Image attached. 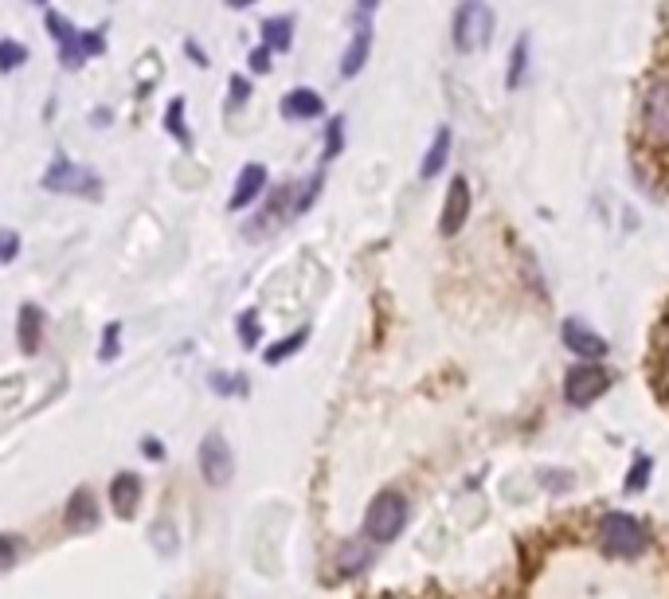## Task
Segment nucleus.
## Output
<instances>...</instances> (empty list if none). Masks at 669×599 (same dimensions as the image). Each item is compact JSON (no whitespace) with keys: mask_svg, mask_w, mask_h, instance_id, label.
<instances>
[{"mask_svg":"<svg viewBox=\"0 0 669 599\" xmlns=\"http://www.w3.org/2000/svg\"><path fill=\"white\" fill-rule=\"evenodd\" d=\"M372 564V553H368V545L364 541H349V545H341V553H337V568H341V576H357Z\"/></svg>","mask_w":669,"mask_h":599,"instance_id":"23","label":"nucleus"},{"mask_svg":"<svg viewBox=\"0 0 669 599\" xmlns=\"http://www.w3.org/2000/svg\"><path fill=\"white\" fill-rule=\"evenodd\" d=\"M28 63V47L20 40H0V71H20Z\"/></svg>","mask_w":669,"mask_h":599,"instance_id":"29","label":"nucleus"},{"mask_svg":"<svg viewBox=\"0 0 669 599\" xmlns=\"http://www.w3.org/2000/svg\"><path fill=\"white\" fill-rule=\"evenodd\" d=\"M368 51H372V24H357V32H353V44L345 47V55H341V75L345 79H353L364 71V63H368Z\"/></svg>","mask_w":669,"mask_h":599,"instance_id":"17","label":"nucleus"},{"mask_svg":"<svg viewBox=\"0 0 669 599\" xmlns=\"http://www.w3.org/2000/svg\"><path fill=\"white\" fill-rule=\"evenodd\" d=\"M607 388H611V369H603L599 361H580L576 369H568V376H564V396H568L572 408L595 404Z\"/></svg>","mask_w":669,"mask_h":599,"instance_id":"6","label":"nucleus"},{"mask_svg":"<svg viewBox=\"0 0 669 599\" xmlns=\"http://www.w3.org/2000/svg\"><path fill=\"white\" fill-rule=\"evenodd\" d=\"M20 556H24V537H16V533H0V572L16 568Z\"/></svg>","mask_w":669,"mask_h":599,"instance_id":"30","label":"nucleus"},{"mask_svg":"<svg viewBox=\"0 0 669 599\" xmlns=\"http://www.w3.org/2000/svg\"><path fill=\"white\" fill-rule=\"evenodd\" d=\"M165 130L173 134V141H180L184 149H192L196 138H192V130H188V122H184V98H169V106H165Z\"/></svg>","mask_w":669,"mask_h":599,"instance_id":"21","label":"nucleus"},{"mask_svg":"<svg viewBox=\"0 0 669 599\" xmlns=\"http://www.w3.org/2000/svg\"><path fill=\"white\" fill-rule=\"evenodd\" d=\"M407 525V498L400 490H380L364 509V541L372 545H392Z\"/></svg>","mask_w":669,"mask_h":599,"instance_id":"1","label":"nucleus"},{"mask_svg":"<svg viewBox=\"0 0 669 599\" xmlns=\"http://www.w3.org/2000/svg\"><path fill=\"white\" fill-rule=\"evenodd\" d=\"M263 192H267V165L247 161V165L239 169V177H235V192H231L227 208H231V212H243V208H251Z\"/></svg>","mask_w":669,"mask_h":599,"instance_id":"14","label":"nucleus"},{"mask_svg":"<svg viewBox=\"0 0 669 599\" xmlns=\"http://www.w3.org/2000/svg\"><path fill=\"white\" fill-rule=\"evenodd\" d=\"M184 51H188V59H192L196 67H208V55H204V47L196 44V40H184Z\"/></svg>","mask_w":669,"mask_h":599,"instance_id":"39","label":"nucleus"},{"mask_svg":"<svg viewBox=\"0 0 669 599\" xmlns=\"http://www.w3.org/2000/svg\"><path fill=\"white\" fill-rule=\"evenodd\" d=\"M341 149H345V118L337 114V118H329V126H325V161L341 157Z\"/></svg>","mask_w":669,"mask_h":599,"instance_id":"31","label":"nucleus"},{"mask_svg":"<svg viewBox=\"0 0 669 599\" xmlns=\"http://www.w3.org/2000/svg\"><path fill=\"white\" fill-rule=\"evenodd\" d=\"M259 32H263L267 51H290V44H294V20L290 16H267L259 24Z\"/></svg>","mask_w":669,"mask_h":599,"instance_id":"20","label":"nucleus"},{"mask_svg":"<svg viewBox=\"0 0 669 599\" xmlns=\"http://www.w3.org/2000/svg\"><path fill=\"white\" fill-rule=\"evenodd\" d=\"M446 157H450V130L439 126V130H435V141H431V149H427V157H423V165H419V177H423V181H435V177L446 169Z\"/></svg>","mask_w":669,"mask_h":599,"instance_id":"19","label":"nucleus"},{"mask_svg":"<svg viewBox=\"0 0 669 599\" xmlns=\"http://www.w3.org/2000/svg\"><path fill=\"white\" fill-rule=\"evenodd\" d=\"M44 333H47V314L44 306L36 302H24L20 314H16V345L24 357H36L44 349Z\"/></svg>","mask_w":669,"mask_h":599,"instance_id":"12","label":"nucleus"},{"mask_svg":"<svg viewBox=\"0 0 669 599\" xmlns=\"http://www.w3.org/2000/svg\"><path fill=\"white\" fill-rule=\"evenodd\" d=\"M122 357V322H106L102 325V345H98V361L110 365Z\"/></svg>","mask_w":669,"mask_h":599,"instance_id":"28","label":"nucleus"},{"mask_svg":"<svg viewBox=\"0 0 669 599\" xmlns=\"http://www.w3.org/2000/svg\"><path fill=\"white\" fill-rule=\"evenodd\" d=\"M208 388L220 392V400H243L251 392V380L247 376H231V372H212L208 376Z\"/></svg>","mask_w":669,"mask_h":599,"instance_id":"24","label":"nucleus"},{"mask_svg":"<svg viewBox=\"0 0 669 599\" xmlns=\"http://www.w3.org/2000/svg\"><path fill=\"white\" fill-rule=\"evenodd\" d=\"M599 545H603L607 556L634 560V556L646 553L650 533H646V525H642L638 517H630V513H607V517L599 521Z\"/></svg>","mask_w":669,"mask_h":599,"instance_id":"4","label":"nucleus"},{"mask_svg":"<svg viewBox=\"0 0 669 599\" xmlns=\"http://www.w3.org/2000/svg\"><path fill=\"white\" fill-rule=\"evenodd\" d=\"M149 541H153V549H157L161 556H177V525H173L169 517L153 521V529H149Z\"/></svg>","mask_w":669,"mask_h":599,"instance_id":"27","label":"nucleus"},{"mask_svg":"<svg viewBox=\"0 0 669 599\" xmlns=\"http://www.w3.org/2000/svg\"><path fill=\"white\" fill-rule=\"evenodd\" d=\"M321 188H325V173H313V177H306L302 188L294 192V208H290V216H306V212L313 208V200L321 196Z\"/></svg>","mask_w":669,"mask_h":599,"instance_id":"26","label":"nucleus"},{"mask_svg":"<svg viewBox=\"0 0 669 599\" xmlns=\"http://www.w3.org/2000/svg\"><path fill=\"white\" fill-rule=\"evenodd\" d=\"M223 4H227V8H251L255 0H223Z\"/></svg>","mask_w":669,"mask_h":599,"instance_id":"40","label":"nucleus"},{"mask_svg":"<svg viewBox=\"0 0 669 599\" xmlns=\"http://www.w3.org/2000/svg\"><path fill=\"white\" fill-rule=\"evenodd\" d=\"M560 333H564V345H568V349H572L580 361H599V357L607 353V341H603V337H599L591 325L576 322V318H568Z\"/></svg>","mask_w":669,"mask_h":599,"instance_id":"16","label":"nucleus"},{"mask_svg":"<svg viewBox=\"0 0 669 599\" xmlns=\"http://www.w3.org/2000/svg\"><path fill=\"white\" fill-rule=\"evenodd\" d=\"M63 525H67L71 533H94V529L102 525V509H98V498H94L90 486H79V490L67 498V506H63Z\"/></svg>","mask_w":669,"mask_h":599,"instance_id":"10","label":"nucleus"},{"mask_svg":"<svg viewBox=\"0 0 669 599\" xmlns=\"http://www.w3.org/2000/svg\"><path fill=\"white\" fill-rule=\"evenodd\" d=\"M450 40L462 55H474L493 40V8L486 0H462L450 24Z\"/></svg>","mask_w":669,"mask_h":599,"instance_id":"3","label":"nucleus"},{"mask_svg":"<svg viewBox=\"0 0 669 599\" xmlns=\"http://www.w3.org/2000/svg\"><path fill=\"white\" fill-rule=\"evenodd\" d=\"M278 110H282L286 122H313V118L325 114V98L317 91H310V87H294L290 94H282Z\"/></svg>","mask_w":669,"mask_h":599,"instance_id":"15","label":"nucleus"},{"mask_svg":"<svg viewBox=\"0 0 669 599\" xmlns=\"http://www.w3.org/2000/svg\"><path fill=\"white\" fill-rule=\"evenodd\" d=\"M235 333H239V345H243V349H259V341H263V318H259L255 306L235 318Z\"/></svg>","mask_w":669,"mask_h":599,"instance_id":"25","label":"nucleus"},{"mask_svg":"<svg viewBox=\"0 0 669 599\" xmlns=\"http://www.w3.org/2000/svg\"><path fill=\"white\" fill-rule=\"evenodd\" d=\"M141 494H145L141 474H137V470H118L114 482H110V509H114V517H122V521L137 517Z\"/></svg>","mask_w":669,"mask_h":599,"instance_id":"11","label":"nucleus"},{"mask_svg":"<svg viewBox=\"0 0 669 599\" xmlns=\"http://www.w3.org/2000/svg\"><path fill=\"white\" fill-rule=\"evenodd\" d=\"M642 130L654 141H669V83L654 79L642 98Z\"/></svg>","mask_w":669,"mask_h":599,"instance_id":"9","label":"nucleus"},{"mask_svg":"<svg viewBox=\"0 0 669 599\" xmlns=\"http://www.w3.org/2000/svg\"><path fill=\"white\" fill-rule=\"evenodd\" d=\"M32 4H47V0H32Z\"/></svg>","mask_w":669,"mask_h":599,"instance_id":"41","label":"nucleus"},{"mask_svg":"<svg viewBox=\"0 0 669 599\" xmlns=\"http://www.w3.org/2000/svg\"><path fill=\"white\" fill-rule=\"evenodd\" d=\"M270 55H274V51H267L263 44L251 47V55H247V63H251V75H270V67H274V63H270Z\"/></svg>","mask_w":669,"mask_h":599,"instance_id":"35","label":"nucleus"},{"mask_svg":"<svg viewBox=\"0 0 669 599\" xmlns=\"http://www.w3.org/2000/svg\"><path fill=\"white\" fill-rule=\"evenodd\" d=\"M20 255V231L0 228V263H12Z\"/></svg>","mask_w":669,"mask_h":599,"instance_id":"33","label":"nucleus"},{"mask_svg":"<svg viewBox=\"0 0 669 599\" xmlns=\"http://www.w3.org/2000/svg\"><path fill=\"white\" fill-rule=\"evenodd\" d=\"M466 220H470V185H466V177H454V181H450V188H446L443 216H439V231H443L446 239H450V235H458V231L466 228Z\"/></svg>","mask_w":669,"mask_h":599,"instance_id":"13","label":"nucleus"},{"mask_svg":"<svg viewBox=\"0 0 669 599\" xmlns=\"http://www.w3.org/2000/svg\"><path fill=\"white\" fill-rule=\"evenodd\" d=\"M227 87H231V110H239V106L251 98V79H247V75H231Z\"/></svg>","mask_w":669,"mask_h":599,"instance_id":"34","label":"nucleus"},{"mask_svg":"<svg viewBox=\"0 0 669 599\" xmlns=\"http://www.w3.org/2000/svg\"><path fill=\"white\" fill-rule=\"evenodd\" d=\"M306 341H310V325H302V329H294L290 337H282V341L267 345V349H263V361H267L270 369H274V365H282V361L298 357V353L306 349Z\"/></svg>","mask_w":669,"mask_h":599,"instance_id":"18","label":"nucleus"},{"mask_svg":"<svg viewBox=\"0 0 669 599\" xmlns=\"http://www.w3.org/2000/svg\"><path fill=\"white\" fill-rule=\"evenodd\" d=\"M290 208H294V185L270 188V196L263 200V208L243 224V239H267L270 231L282 228V220H286Z\"/></svg>","mask_w":669,"mask_h":599,"instance_id":"7","label":"nucleus"},{"mask_svg":"<svg viewBox=\"0 0 669 599\" xmlns=\"http://www.w3.org/2000/svg\"><path fill=\"white\" fill-rule=\"evenodd\" d=\"M650 470H654V462L646 459V455H638V459H634V470L626 474V490L634 494L638 486H646V482H650Z\"/></svg>","mask_w":669,"mask_h":599,"instance_id":"32","label":"nucleus"},{"mask_svg":"<svg viewBox=\"0 0 669 599\" xmlns=\"http://www.w3.org/2000/svg\"><path fill=\"white\" fill-rule=\"evenodd\" d=\"M40 185L47 192H63V196H83V200H98L102 196V177L90 169V165H79L71 161L67 153H55L51 165L44 169Z\"/></svg>","mask_w":669,"mask_h":599,"instance_id":"2","label":"nucleus"},{"mask_svg":"<svg viewBox=\"0 0 669 599\" xmlns=\"http://www.w3.org/2000/svg\"><path fill=\"white\" fill-rule=\"evenodd\" d=\"M529 36H521L517 44H513V51H509V71H505V87L509 91H517L521 83H525V71H529Z\"/></svg>","mask_w":669,"mask_h":599,"instance_id":"22","label":"nucleus"},{"mask_svg":"<svg viewBox=\"0 0 669 599\" xmlns=\"http://www.w3.org/2000/svg\"><path fill=\"white\" fill-rule=\"evenodd\" d=\"M376 4H380V0H357V8H353V24H368L372 12H376Z\"/></svg>","mask_w":669,"mask_h":599,"instance_id":"37","label":"nucleus"},{"mask_svg":"<svg viewBox=\"0 0 669 599\" xmlns=\"http://www.w3.org/2000/svg\"><path fill=\"white\" fill-rule=\"evenodd\" d=\"M196 462H200V478H204L212 490H223V486L235 478V451H231V443H227L223 431H208V435L200 439Z\"/></svg>","mask_w":669,"mask_h":599,"instance_id":"5","label":"nucleus"},{"mask_svg":"<svg viewBox=\"0 0 669 599\" xmlns=\"http://www.w3.org/2000/svg\"><path fill=\"white\" fill-rule=\"evenodd\" d=\"M540 482H544L548 490H568V486H572V474H540Z\"/></svg>","mask_w":669,"mask_h":599,"instance_id":"38","label":"nucleus"},{"mask_svg":"<svg viewBox=\"0 0 669 599\" xmlns=\"http://www.w3.org/2000/svg\"><path fill=\"white\" fill-rule=\"evenodd\" d=\"M141 455H145V459H153V462H165V455H169V451H165V443H161V439L145 435V439H141Z\"/></svg>","mask_w":669,"mask_h":599,"instance_id":"36","label":"nucleus"},{"mask_svg":"<svg viewBox=\"0 0 669 599\" xmlns=\"http://www.w3.org/2000/svg\"><path fill=\"white\" fill-rule=\"evenodd\" d=\"M47 32H51V40L59 44V63L67 67V71H79L83 63H87V51H83V32L63 16V12H47L44 16Z\"/></svg>","mask_w":669,"mask_h":599,"instance_id":"8","label":"nucleus"}]
</instances>
